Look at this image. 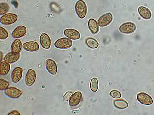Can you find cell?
Here are the masks:
<instances>
[{"label":"cell","instance_id":"9a60e30c","mask_svg":"<svg viewBox=\"0 0 154 115\" xmlns=\"http://www.w3.org/2000/svg\"><path fill=\"white\" fill-rule=\"evenodd\" d=\"M64 34L66 37L72 40H78L81 38L80 33L75 29H66L64 30Z\"/></svg>","mask_w":154,"mask_h":115},{"label":"cell","instance_id":"3957f363","mask_svg":"<svg viewBox=\"0 0 154 115\" xmlns=\"http://www.w3.org/2000/svg\"><path fill=\"white\" fill-rule=\"evenodd\" d=\"M17 19L18 17L17 14L14 13H8L1 17L0 22L4 25H10L16 22Z\"/></svg>","mask_w":154,"mask_h":115},{"label":"cell","instance_id":"83f0119b","mask_svg":"<svg viewBox=\"0 0 154 115\" xmlns=\"http://www.w3.org/2000/svg\"><path fill=\"white\" fill-rule=\"evenodd\" d=\"M72 95H73V92L71 91H68L66 92V94L64 95V96H63L64 101L67 102V101H69Z\"/></svg>","mask_w":154,"mask_h":115},{"label":"cell","instance_id":"30bf717a","mask_svg":"<svg viewBox=\"0 0 154 115\" xmlns=\"http://www.w3.org/2000/svg\"><path fill=\"white\" fill-rule=\"evenodd\" d=\"M82 94L81 92L77 91L74 92L69 100V104L71 107L78 106L82 100Z\"/></svg>","mask_w":154,"mask_h":115},{"label":"cell","instance_id":"7a4b0ae2","mask_svg":"<svg viewBox=\"0 0 154 115\" xmlns=\"http://www.w3.org/2000/svg\"><path fill=\"white\" fill-rule=\"evenodd\" d=\"M72 40L68 38H61L55 41L54 46L58 49H68L72 46Z\"/></svg>","mask_w":154,"mask_h":115},{"label":"cell","instance_id":"7c38bea8","mask_svg":"<svg viewBox=\"0 0 154 115\" xmlns=\"http://www.w3.org/2000/svg\"><path fill=\"white\" fill-rule=\"evenodd\" d=\"M22 47L25 50L29 52H36L40 49V46L38 43L34 41H29L25 42Z\"/></svg>","mask_w":154,"mask_h":115},{"label":"cell","instance_id":"cb8c5ba5","mask_svg":"<svg viewBox=\"0 0 154 115\" xmlns=\"http://www.w3.org/2000/svg\"><path fill=\"white\" fill-rule=\"evenodd\" d=\"M9 9V6L6 3H1L0 4V15L2 16L6 14Z\"/></svg>","mask_w":154,"mask_h":115},{"label":"cell","instance_id":"d6986e66","mask_svg":"<svg viewBox=\"0 0 154 115\" xmlns=\"http://www.w3.org/2000/svg\"><path fill=\"white\" fill-rule=\"evenodd\" d=\"M19 58H20V54H14V53L10 52L5 56L4 58V60L9 63L13 64L18 61Z\"/></svg>","mask_w":154,"mask_h":115},{"label":"cell","instance_id":"f1b7e54d","mask_svg":"<svg viewBox=\"0 0 154 115\" xmlns=\"http://www.w3.org/2000/svg\"><path fill=\"white\" fill-rule=\"evenodd\" d=\"M20 113L19 112L17 111V110H14L13 111L11 112L10 113H9L8 115H20Z\"/></svg>","mask_w":154,"mask_h":115},{"label":"cell","instance_id":"ffe728a7","mask_svg":"<svg viewBox=\"0 0 154 115\" xmlns=\"http://www.w3.org/2000/svg\"><path fill=\"white\" fill-rule=\"evenodd\" d=\"M113 103H114V105L116 107V108L119 109H126L129 106L127 102L122 99L115 100Z\"/></svg>","mask_w":154,"mask_h":115},{"label":"cell","instance_id":"7402d4cb","mask_svg":"<svg viewBox=\"0 0 154 115\" xmlns=\"http://www.w3.org/2000/svg\"><path fill=\"white\" fill-rule=\"evenodd\" d=\"M85 43L89 48L95 49L99 46V43L95 39L93 38H88L85 40Z\"/></svg>","mask_w":154,"mask_h":115},{"label":"cell","instance_id":"4fadbf2b","mask_svg":"<svg viewBox=\"0 0 154 115\" xmlns=\"http://www.w3.org/2000/svg\"><path fill=\"white\" fill-rule=\"evenodd\" d=\"M36 79V73L32 69H29L25 77V83L28 86H31L35 82Z\"/></svg>","mask_w":154,"mask_h":115},{"label":"cell","instance_id":"277c9868","mask_svg":"<svg viewBox=\"0 0 154 115\" xmlns=\"http://www.w3.org/2000/svg\"><path fill=\"white\" fill-rule=\"evenodd\" d=\"M136 29L135 24L131 22H127L120 26L119 30L120 33L125 34H130L134 33Z\"/></svg>","mask_w":154,"mask_h":115},{"label":"cell","instance_id":"ac0fdd59","mask_svg":"<svg viewBox=\"0 0 154 115\" xmlns=\"http://www.w3.org/2000/svg\"><path fill=\"white\" fill-rule=\"evenodd\" d=\"M22 42L19 39H16L11 45V52L14 54H20L22 50Z\"/></svg>","mask_w":154,"mask_h":115},{"label":"cell","instance_id":"d4e9b609","mask_svg":"<svg viewBox=\"0 0 154 115\" xmlns=\"http://www.w3.org/2000/svg\"><path fill=\"white\" fill-rule=\"evenodd\" d=\"M8 36L9 34L7 30L5 28L0 26V39L1 40H5L8 37Z\"/></svg>","mask_w":154,"mask_h":115},{"label":"cell","instance_id":"5bb4252c","mask_svg":"<svg viewBox=\"0 0 154 115\" xmlns=\"http://www.w3.org/2000/svg\"><path fill=\"white\" fill-rule=\"evenodd\" d=\"M40 42L42 48L49 49L51 45V40L49 35L45 33L41 34L40 37Z\"/></svg>","mask_w":154,"mask_h":115},{"label":"cell","instance_id":"6da1fadb","mask_svg":"<svg viewBox=\"0 0 154 115\" xmlns=\"http://www.w3.org/2000/svg\"><path fill=\"white\" fill-rule=\"evenodd\" d=\"M75 11L77 16L81 19L85 17L87 13V7L83 0H78L75 5Z\"/></svg>","mask_w":154,"mask_h":115},{"label":"cell","instance_id":"52a82bcc","mask_svg":"<svg viewBox=\"0 0 154 115\" xmlns=\"http://www.w3.org/2000/svg\"><path fill=\"white\" fill-rule=\"evenodd\" d=\"M45 67L48 72L52 75H55L57 72V66L55 61L52 59H48L45 61Z\"/></svg>","mask_w":154,"mask_h":115},{"label":"cell","instance_id":"8992f818","mask_svg":"<svg viewBox=\"0 0 154 115\" xmlns=\"http://www.w3.org/2000/svg\"><path fill=\"white\" fill-rule=\"evenodd\" d=\"M113 16L111 13L103 14L98 20V24L100 27H106L112 23Z\"/></svg>","mask_w":154,"mask_h":115},{"label":"cell","instance_id":"603a6c76","mask_svg":"<svg viewBox=\"0 0 154 115\" xmlns=\"http://www.w3.org/2000/svg\"><path fill=\"white\" fill-rule=\"evenodd\" d=\"M90 87L91 91L93 92H96L98 89L99 84L97 79L94 78L91 79L90 84Z\"/></svg>","mask_w":154,"mask_h":115},{"label":"cell","instance_id":"ba28073f","mask_svg":"<svg viewBox=\"0 0 154 115\" xmlns=\"http://www.w3.org/2000/svg\"><path fill=\"white\" fill-rule=\"evenodd\" d=\"M5 93L7 96L14 99L18 98L20 97L22 94V92L20 90L14 87L8 88L5 90Z\"/></svg>","mask_w":154,"mask_h":115},{"label":"cell","instance_id":"9c48e42d","mask_svg":"<svg viewBox=\"0 0 154 115\" xmlns=\"http://www.w3.org/2000/svg\"><path fill=\"white\" fill-rule=\"evenodd\" d=\"M27 33L26 27L22 25L17 26L13 31L12 36L14 38L19 39L25 36Z\"/></svg>","mask_w":154,"mask_h":115},{"label":"cell","instance_id":"4316f807","mask_svg":"<svg viewBox=\"0 0 154 115\" xmlns=\"http://www.w3.org/2000/svg\"><path fill=\"white\" fill-rule=\"evenodd\" d=\"M109 95L111 97L116 99L119 98L122 96L120 92L117 90H112L110 92Z\"/></svg>","mask_w":154,"mask_h":115},{"label":"cell","instance_id":"2e32d148","mask_svg":"<svg viewBox=\"0 0 154 115\" xmlns=\"http://www.w3.org/2000/svg\"><path fill=\"white\" fill-rule=\"evenodd\" d=\"M138 12L140 16L144 19L149 20L151 18V12L147 7L144 6H140L138 9Z\"/></svg>","mask_w":154,"mask_h":115},{"label":"cell","instance_id":"8fae6325","mask_svg":"<svg viewBox=\"0 0 154 115\" xmlns=\"http://www.w3.org/2000/svg\"><path fill=\"white\" fill-rule=\"evenodd\" d=\"M23 73V69L21 67H17L14 69L11 73V79L14 84L19 82L21 79Z\"/></svg>","mask_w":154,"mask_h":115},{"label":"cell","instance_id":"5b68a950","mask_svg":"<svg viewBox=\"0 0 154 115\" xmlns=\"http://www.w3.org/2000/svg\"><path fill=\"white\" fill-rule=\"evenodd\" d=\"M137 101L145 106H150L153 104V99L150 95L146 92H139L137 95Z\"/></svg>","mask_w":154,"mask_h":115},{"label":"cell","instance_id":"e0dca14e","mask_svg":"<svg viewBox=\"0 0 154 115\" xmlns=\"http://www.w3.org/2000/svg\"><path fill=\"white\" fill-rule=\"evenodd\" d=\"M88 24L89 30L91 32V33L93 34H96L98 33L99 30V26L95 19L90 18L89 20Z\"/></svg>","mask_w":154,"mask_h":115},{"label":"cell","instance_id":"44dd1931","mask_svg":"<svg viewBox=\"0 0 154 115\" xmlns=\"http://www.w3.org/2000/svg\"><path fill=\"white\" fill-rule=\"evenodd\" d=\"M9 64L5 60L1 61L0 65V74L1 75H5L9 73L10 70Z\"/></svg>","mask_w":154,"mask_h":115},{"label":"cell","instance_id":"484cf974","mask_svg":"<svg viewBox=\"0 0 154 115\" xmlns=\"http://www.w3.org/2000/svg\"><path fill=\"white\" fill-rule=\"evenodd\" d=\"M9 83L7 80L1 79H0V90H5L8 88Z\"/></svg>","mask_w":154,"mask_h":115}]
</instances>
